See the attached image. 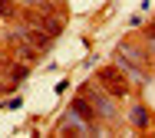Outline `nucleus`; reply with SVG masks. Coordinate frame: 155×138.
Returning <instances> with one entry per match:
<instances>
[{"mask_svg": "<svg viewBox=\"0 0 155 138\" xmlns=\"http://www.w3.org/2000/svg\"><path fill=\"white\" fill-rule=\"evenodd\" d=\"M116 59H119V69H125V72H129V76L139 82V86L149 79V72L139 66V53H135L132 46H125V43H122V46H119V53H116Z\"/></svg>", "mask_w": 155, "mask_h": 138, "instance_id": "f257e3e1", "label": "nucleus"}, {"mask_svg": "<svg viewBox=\"0 0 155 138\" xmlns=\"http://www.w3.org/2000/svg\"><path fill=\"white\" fill-rule=\"evenodd\" d=\"M69 115H73V118H79V122H86V128L93 132V118H96L93 102H86V99H76V102L69 105Z\"/></svg>", "mask_w": 155, "mask_h": 138, "instance_id": "f03ea898", "label": "nucleus"}, {"mask_svg": "<svg viewBox=\"0 0 155 138\" xmlns=\"http://www.w3.org/2000/svg\"><path fill=\"white\" fill-rule=\"evenodd\" d=\"M89 102H93V108H96V115H102V118H112L116 115V108H112V99L109 96H102V92H89Z\"/></svg>", "mask_w": 155, "mask_h": 138, "instance_id": "7ed1b4c3", "label": "nucleus"}, {"mask_svg": "<svg viewBox=\"0 0 155 138\" xmlns=\"http://www.w3.org/2000/svg\"><path fill=\"white\" fill-rule=\"evenodd\" d=\"M99 79L109 86V92H112V96H122V92H125V86H119V82H122L119 69H102V72H99Z\"/></svg>", "mask_w": 155, "mask_h": 138, "instance_id": "20e7f679", "label": "nucleus"}, {"mask_svg": "<svg viewBox=\"0 0 155 138\" xmlns=\"http://www.w3.org/2000/svg\"><path fill=\"white\" fill-rule=\"evenodd\" d=\"M132 122H135L139 128L149 125V112H145V105H135V108H132Z\"/></svg>", "mask_w": 155, "mask_h": 138, "instance_id": "39448f33", "label": "nucleus"}, {"mask_svg": "<svg viewBox=\"0 0 155 138\" xmlns=\"http://www.w3.org/2000/svg\"><path fill=\"white\" fill-rule=\"evenodd\" d=\"M43 27H46V33H50V36H56V33H60V20H46Z\"/></svg>", "mask_w": 155, "mask_h": 138, "instance_id": "423d86ee", "label": "nucleus"}, {"mask_svg": "<svg viewBox=\"0 0 155 138\" xmlns=\"http://www.w3.org/2000/svg\"><path fill=\"white\" fill-rule=\"evenodd\" d=\"M149 49H152V53H155V33H152V39H149Z\"/></svg>", "mask_w": 155, "mask_h": 138, "instance_id": "0eeeda50", "label": "nucleus"}]
</instances>
